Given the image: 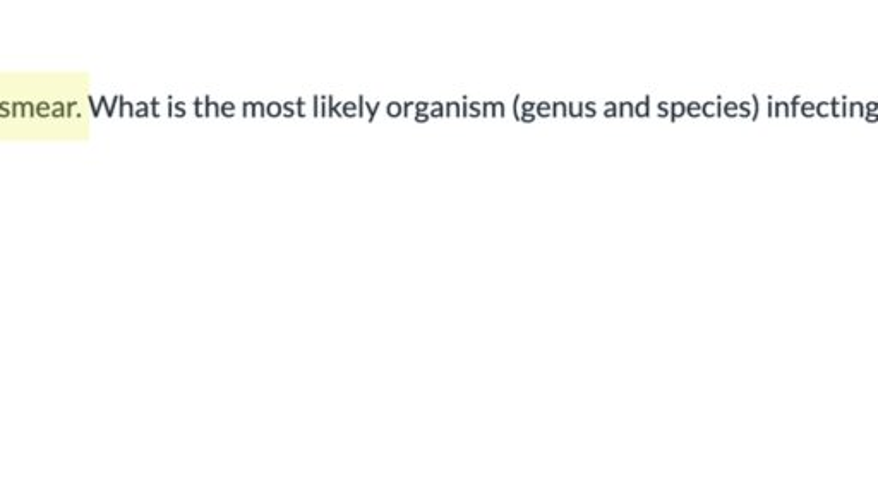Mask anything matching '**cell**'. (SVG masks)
I'll use <instances>...</instances> for the list:
<instances>
[{
    "mask_svg": "<svg viewBox=\"0 0 878 494\" xmlns=\"http://www.w3.org/2000/svg\"><path fill=\"white\" fill-rule=\"evenodd\" d=\"M604 115H606V117H616V115H618V107H616V103H606V110H604Z\"/></svg>",
    "mask_w": 878,
    "mask_h": 494,
    "instance_id": "ac0fdd59",
    "label": "cell"
},
{
    "mask_svg": "<svg viewBox=\"0 0 878 494\" xmlns=\"http://www.w3.org/2000/svg\"><path fill=\"white\" fill-rule=\"evenodd\" d=\"M285 112H287V114L289 115L294 114V110H292V103H287V105H285Z\"/></svg>",
    "mask_w": 878,
    "mask_h": 494,
    "instance_id": "1f68e13d",
    "label": "cell"
},
{
    "mask_svg": "<svg viewBox=\"0 0 878 494\" xmlns=\"http://www.w3.org/2000/svg\"><path fill=\"white\" fill-rule=\"evenodd\" d=\"M277 109H278V105H277V103H273V105H270V114H271V115H277V114H278V110H277Z\"/></svg>",
    "mask_w": 878,
    "mask_h": 494,
    "instance_id": "f546056e",
    "label": "cell"
},
{
    "mask_svg": "<svg viewBox=\"0 0 878 494\" xmlns=\"http://www.w3.org/2000/svg\"><path fill=\"white\" fill-rule=\"evenodd\" d=\"M618 114H620L621 117H633V115H635V105L630 102L620 103Z\"/></svg>",
    "mask_w": 878,
    "mask_h": 494,
    "instance_id": "5b68a950",
    "label": "cell"
},
{
    "mask_svg": "<svg viewBox=\"0 0 878 494\" xmlns=\"http://www.w3.org/2000/svg\"><path fill=\"white\" fill-rule=\"evenodd\" d=\"M866 112H868V114H875V112H877V103H868V105H866Z\"/></svg>",
    "mask_w": 878,
    "mask_h": 494,
    "instance_id": "484cf974",
    "label": "cell"
},
{
    "mask_svg": "<svg viewBox=\"0 0 878 494\" xmlns=\"http://www.w3.org/2000/svg\"><path fill=\"white\" fill-rule=\"evenodd\" d=\"M443 114V107L439 105V103H434L433 115H441Z\"/></svg>",
    "mask_w": 878,
    "mask_h": 494,
    "instance_id": "f1b7e54d",
    "label": "cell"
},
{
    "mask_svg": "<svg viewBox=\"0 0 878 494\" xmlns=\"http://www.w3.org/2000/svg\"><path fill=\"white\" fill-rule=\"evenodd\" d=\"M848 115L863 119L865 117V105L861 102H851V105H848Z\"/></svg>",
    "mask_w": 878,
    "mask_h": 494,
    "instance_id": "7a4b0ae2",
    "label": "cell"
},
{
    "mask_svg": "<svg viewBox=\"0 0 878 494\" xmlns=\"http://www.w3.org/2000/svg\"><path fill=\"white\" fill-rule=\"evenodd\" d=\"M702 114H704L705 117H716V103H704V105H702Z\"/></svg>",
    "mask_w": 878,
    "mask_h": 494,
    "instance_id": "7c38bea8",
    "label": "cell"
},
{
    "mask_svg": "<svg viewBox=\"0 0 878 494\" xmlns=\"http://www.w3.org/2000/svg\"><path fill=\"white\" fill-rule=\"evenodd\" d=\"M686 114V105L683 102H673V105H669V117H671V121H676L678 117Z\"/></svg>",
    "mask_w": 878,
    "mask_h": 494,
    "instance_id": "6da1fadb",
    "label": "cell"
},
{
    "mask_svg": "<svg viewBox=\"0 0 878 494\" xmlns=\"http://www.w3.org/2000/svg\"><path fill=\"white\" fill-rule=\"evenodd\" d=\"M536 119V115L534 114H522L520 115V121L532 122Z\"/></svg>",
    "mask_w": 878,
    "mask_h": 494,
    "instance_id": "4316f807",
    "label": "cell"
},
{
    "mask_svg": "<svg viewBox=\"0 0 878 494\" xmlns=\"http://www.w3.org/2000/svg\"><path fill=\"white\" fill-rule=\"evenodd\" d=\"M830 115L841 117V102L837 98H832V102H830Z\"/></svg>",
    "mask_w": 878,
    "mask_h": 494,
    "instance_id": "9a60e30c",
    "label": "cell"
},
{
    "mask_svg": "<svg viewBox=\"0 0 878 494\" xmlns=\"http://www.w3.org/2000/svg\"><path fill=\"white\" fill-rule=\"evenodd\" d=\"M738 115H741V117H752V105H750V102H741L738 105Z\"/></svg>",
    "mask_w": 878,
    "mask_h": 494,
    "instance_id": "4fadbf2b",
    "label": "cell"
},
{
    "mask_svg": "<svg viewBox=\"0 0 878 494\" xmlns=\"http://www.w3.org/2000/svg\"><path fill=\"white\" fill-rule=\"evenodd\" d=\"M222 109H223V114H225V115L234 114V105H232V103H225V105H223Z\"/></svg>",
    "mask_w": 878,
    "mask_h": 494,
    "instance_id": "cb8c5ba5",
    "label": "cell"
},
{
    "mask_svg": "<svg viewBox=\"0 0 878 494\" xmlns=\"http://www.w3.org/2000/svg\"><path fill=\"white\" fill-rule=\"evenodd\" d=\"M686 114L692 115V117H700L702 115V105L698 102L688 103L686 105Z\"/></svg>",
    "mask_w": 878,
    "mask_h": 494,
    "instance_id": "9c48e42d",
    "label": "cell"
},
{
    "mask_svg": "<svg viewBox=\"0 0 878 494\" xmlns=\"http://www.w3.org/2000/svg\"><path fill=\"white\" fill-rule=\"evenodd\" d=\"M722 115H728V117H736V115H738V103L728 102L726 103V105H722Z\"/></svg>",
    "mask_w": 878,
    "mask_h": 494,
    "instance_id": "ba28073f",
    "label": "cell"
},
{
    "mask_svg": "<svg viewBox=\"0 0 878 494\" xmlns=\"http://www.w3.org/2000/svg\"><path fill=\"white\" fill-rule=\"evenodd\" d=\"M767 115H769V117H774V103H772V97H767Z\"/></svg>",
    "mask_w": 878,
    "mask_h": 494,
    "instance_id": "603a6c76",
    "label": "cell"
},
{
    "mask_svg": "<svg viewBox=\"0 0 878 494\" xmlns=\"http://www.w3.org/2000/svg\"><path fill=\"white\" fill-rule=\"evenodd\" d=\"M551 115L553 117H566L568 115V109H566V103L556 102L551 105Z\"/></svg>",
    "mask_w": 878,
    "mask_h": 494,
    "instance_id": "277c9868",
    "label": "cell"
},
{
    "mask_svg": "<svg viewBox=\"0 0 878 494\" xmlns=\"http://www.w3.org/2000/svg\"><path fill=\"white\" fill-rule=\"evenodd\" d=\"M537 114L541 115V117H549L551 115V103L549 102H541L536 107Z\"/></svg>",
    "mask_w": 878,
    "mask_h": 494,
    "instance_id": "5bb4252c",
    "label": "cell"
},
{
    "mask_svg": "<svg viewBox=\"0 0 878 494\" xmlns=\"http://www.w3.org/2000/svg\"><path fill=\"white\" fill-rule=\"evenodd\" d=\"M801 102H803V97H800V95H796V97H793V105L789 107V110H793V112H791V115L798 114V110H800L801 107Z\"/></svg>",
    "mask_w": 878,
    "mask_h": 494,
    "instance_id": "d6986e66",
    "label": "cell"
},
{
    "mask_svg": "<svg viewBox=\"0 0 878 494\" xmlns=\"http://www.w3.org/2000/svg\"><path fill=\"white\" fill-rule=\"evenodd\" d=\"M865 117H866V121H872V122L877 121V115H875V114H866Z\"/></svg>",
    "mask_w": 878,
    "mask_h": 494,
    "instance_id": "4dcf8cb0",
    "label": "cell"
},
{
    "mask_svg": "<svg viewBox=\"0 0 878 494\" xmlns=\"http://www.w3.org/2000/svg\"><path fill=\"white\" fill-rule=\"evenodd\" d=\"M635 115H638V117H649L650 97H645V102H640L635 105Z\"/></svg>",
    "mask_w": 878,
    "mask_h": 494,
    "instance_id": "3957f363",
    "label": "cell"
},
{
    "mask_svg": "<svg viewBox=\"0 0 878 494\" xmlns=\"http://www.w3.org/2000/svg\"><path fill=\"white\" fill-rule=\"evenodd\" d=\"M815 115H820V117H829L830 103L829 102L817 103V105H815Z\"/></svg>",
    "mask_w": 878,
    "mask_h": 494,
    "instance_id": "30bf717a",
    "label": "cell"
},
{
    "mask_svg": "<svg viewBox=\"0 0 878 494\" xmlns=\"http://www.w3.org/2000/svg\"><path fill=\"white\" fill-rule=\"evenodd\" d=\"M657 115H659V117H668V115H669V103L668 102L657 103Z\"/></svg>",
    "mask_w": 878,
    "mask_h": 494,
    "instance_id": "e0dca14e",
    "label": "cell"
},
{
    "mask_svg": "<svg viewBox=\"0 0 878 494\" xmlns=\"http://www.w3.org/2000/svg\"><path fill=\"white\" fill-rule=\"evenodd\" d=\"M566 109H568V114L572 115V117H582L584 115V103H568L566 105Z\"/></svg>",
    "mask_w": 878,
    "mask_h": 494,
    "instance_id": "52a82bcc",
    "label": "cell"
},
{
    "mask_svg": "<svg viewBox=\"0 0 878 494\" xmlns=\"http://www.w3.org/2000/svg\"><path fill=\"white\" fill-rule=\"evenodd\" d=\"M597 105L594 102L584 103V115L587 117H596Z\"/></svg>",
    "mask_w": 878,
    "mask_h": 494,
    "instance_id": "2e32d148",
    "label": "cell"
},
{
    "mask_svg": "<svg viewBox=\"0 0 878 494\" xmlns=\"http://www.w3.org/2000/svg\"><path fill=\"white\" fill-rule=\"evenodd\" d=\"M774 115H776V117H781V115H784V117H791V110H789L788 103H776V105H774Z\"/></svg>",
    "mask_w": 878,
    "mask_h": 494,
    "instance_id": "8992f818",
    "label": "cell"
},
{
    "mask_svg": "<svg viewBox=\"0 0 878 494\" xmlns=\"http://www.w3.org/2000/svg\"><path fill=\"white\" fill-rule=\"evenodd\" d=\"M470 110H472V115L481 114V110H479V103H472V105H470Z\"/></svg>",
    "mask_w": 878,
    "mask_h": 494,
    "instance_id": "83f0119b",
    "label": "cell"
},
{
    "mask_svg": "<svg viewBox=\"0 0 878 494\" xmlns=\"http://www.w3.org/2000/svg\"><path fill=\"white\" fill-rule=\"evenodd\" d=\"M752 102H753L752 119H753V121H757L758 110H760V103H758L757 95H752Z\"/></svg>",
    "mask_w": 878,
    "mask_h": 494,
    "instance_id": "ffe728a7",
    "label": "cell"
},
{
    "mask_svg": "<svg viewBox=\"0 0 878 494\" xmlns=\"http://www.w3.org/2000/svg\"><path fill=\"white\" fill-rule=\"evenodd\" d=\"M801 114L805 115V117H813L815 115V103L813 102H803L801 103Z\"/></svg>",
    "mask_w": 878,
    "mask_h": 494,
    "instance_id": "8fae6325",
    "label": "cell"
},
{
    "mask_svg": "<svg viewBox=\"0 0 878 494\" xmlns=\"http://www.w3.org/2000/svg\"><path fill=\"white\" fill-rule=\"evenodd\" d=\"M343 110H345V114L347 115H354V103H345V105H343Z\"/></svg>",
    "mask_w": 878,
    "mask_h": 494,
    "instance_id": "d4e9b609",
    "label": "cell"
},
{
    "mask_svg": "<svg viewBox=\"0 0 878 494\" xmlns=\"http://www.w3.org/2000/svg\"><path fill=\"white\" fill-rule=\"evenodd\" d=\"M388 114H390V115L400 114V105H398V103H391L390 107H388Z\"/></svg>",
    "mask_w": 878,
    "mask_h": 494,
    "instance_id": "7402d4cb",
    "label": "cell"
},
{
    "mask_svg": "<svg viewBox=\"0 0 878 494\" xmlns=\"http://www.w3.org/2000/svg\"><path fill=\"white\" fill-rule=\"evenodd\" d=\"M522 110H524V114H532V112L536 110V103L525 102L524 105H522Z\"/></svg>",
    "mask_w": 878,
    "mask_h": 494,
    "instance_id": "44dd1931",
    "label": "cell"
}]
</instances>
